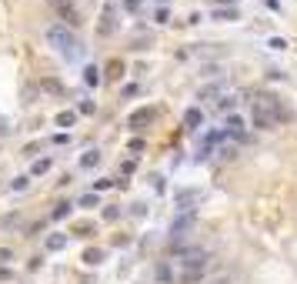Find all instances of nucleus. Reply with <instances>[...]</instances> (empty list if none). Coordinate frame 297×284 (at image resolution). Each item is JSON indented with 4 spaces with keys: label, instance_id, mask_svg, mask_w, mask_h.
I'll list each match as a JSON object with an SVG mask.
<instances>
[{
    "label": "nucleus",
    "instance_id": "37",
    "mask_svg": "<svg viewBox=\"0 0 297 284\" xmlns=\"http://www.w3.org/2000/svg\"><path fill=\"white\" fill-rule=\"evenodd\" d=\"M10 277H14V274H10V268H0V281H10Z\"/></svg>",
    "mask_w": 297,
    "mask_h": 284
},
{
    "label": "nucleus",
    "instance_id": "2",
    "mask_svg": "<svg viewBox=\"0 0 297 284\" xmlns=\"http://www.w3.org/2000/svg\"><path fill=\"white\" fill-rule=\"evenodd\" d=\"M250 121H254L257 130L277 127V121H274V94H257V100L250 104Z\"/></svg>",
    "mask_w": 297,
    "mask_h": 284
},
{
    "label": "nucleus",
    "instance_id": "30",
    "mask_svg": "<svg viewBox=\"0 0 297 284\" xmlns=\"http://www.w3.org/2000/svg\"><path fill=\"white\" fill-rule=\"evenodd\" d=\"M81 204H84V207H94V204H97V194H94V191H90V194H84Z\"/></svg>",
    "mask_w": 297,
    "mask_h": 284
},
{
    "label": "nucleus",
    "instance_id": "25",
    "mask_svg": "<svg viewBox=\"0 0 297 284\" xmlns=\"http://www.w3.org/2000/svg\"><path fill=\"white\" fill-rule=\"evenodd\" d=\"M27 184H30V178H14L10 191H27Z\"/></svg>",
    "mask_w": 297,
    "mask_h": 284
},
{
    "label": "nucleus",
    "instance_id": "12",
    "mask_svg": "<svg viewBox=\"0 0 297 284\" xmlns=\"http://www.w3.org/2000/svg\"><path fill=\"white\" fill-rule=\"evenodd\" d=\"M81 261H84V264H90V268L100 264V261H104V247H87V251L81 254Z\"/></svg>",
    "mask_w": 297,
    "mask_h": 284
},
{
    "label": "nucleus",
    "instance_id": "21",
    "mask_svg": "<svg viewBox=\"0 0 297 284\" xmlns=\"http://www.w3.org/2000/svg\"><path fill=\"white\" fill-rule=\"evenodd\" d=\"M73 234H81V237H90V234H94V221H81V224L73 227Z\"/></svg>",
    "mask_w": 297,
    "mask_h": 284
},
{
    "label": "nucleus",
    "instance_id": "33",
    "mask_svg": "<svg viewBox=\"0 0 297 284\" xmlns=\"http://www.w3.org/2000/svg\"><path fill=\"white\" fill-rule=\"evenodd\" d=\"M107 187H110V181H107V178H104V181H97V184H94V194H97V191H107Z\"/></svg>",
    "mask_w": 297,
    "mask_h": 284
},
{
    "label": "nucleus",
    "instance_id": "39",
    "mask_svg": "<svg viewBox=\"0 0 297 284\" xmlns=\"http://www.w3.org/2000/svg\"><path fill=\"white\" fill-rule=\"evenodd\" d=\"M217 4H234V0H217Z\"/></svg>",
    "mask_w": 297,
    "mask_h": 284
},
{
    "label": "nucleus",
    "instance_id": "32",
    "mask_svg": "<svg viewBox=\"0 0 297 284\" xmlns=\"http://www.w3.org/2000/svg\"><path fill=\"white\" fill-rule=\"evenodd\" d=\"M137 151H144V140H140V137L130 140V154H137Z\"/></svg>",
    "mask_w": 297,
    "mask_h": 284
},
{
    "label": "nucleus",
    "instance_id": "28",
    "mask_svg": "<svg viewBox=\"0 0 297 284\" xmlns=\"http://www.w3.org/2000/svg\"><path fill=\"white\" fill-rule=\"evenodd\" d=\"M154 20H157V24H167V20H170V10H167V7H161L157 14H154Z\"/></svg>",
    "mask_w": 297,
    "mask_h": 284
},
{
    "label": "nucleus",
    "instance_id": "11",
    "mask_svg": "<svg viewBox=\"0 0 297 284\" xmlns=\"http://www.w3.org/2000/svg\"><path fill=\"white\" fill-rule=\"evenodd\" d=\"M204 124V114H201V107H191V111L184 114V127H191V130H197Z\"/></svg>",
    "mask_w": 297,
    "mask_h": 284
},
{
    "label": "nucleus",
    "instance_id": "1",
    "mask_svg": "<svg viewBox=\"0 0 297 284\" xmlns=\"http://www.w3.org/2000/svg\"><path fill=\"white\" fill-rule=\"evenodd\" d=\"M47 41H50V47H54L57 54L64 57V60H70V64L84 60V54H87V47H84V44L77 41V37H73V30H67L64 24L47 27Z\"/></svg>",
    "mask_w": 297,
    "mask_h": 284
},
{
    "label": "nucleus",
    "instance_id": "29",
    "mask_svg": "<svg viewBox=\"0 0 297 284\" xmlns=\"http://www.w3.org/2000/svg\"><path fill=\"white\" fill-rule=\"evenodd\" d=\"M217 107H220V111H231V107H234V97H227V94H224V97L217 100Z\"/></svg>",
    "mask_w": 297,
    "mask_h": 284
},
{
    "label": "nucleus",
    "instance_id": "18",
    "mask_svg": "<svg viewBox=\"0 0 297 284\" xmlns=\"http://www.w3.org/2000/svg\"><path fill=\"white\" fill-rule=\"evenodd\" d=\"M154 274H157V281H164V284H170V281H174V271H170V264H167V261H164V264H157V271H154Z\"/></svg>",
    "mask_w": 297,
    "mask_h": 284
},
{
    "label": "nucleus",
    "instance_id": "24",
    "mask_svg": "<svg viewBox=\"0 0 297 284\" xmlns=\"http://www.w3.org/2000/svg\"><path fill=\"white\" fill-rule=\"evenodd\" d=\"M267 47H271V50H284V47H287V41H284V37H271Z\"/></svg>",
    "mask_w": 297,
    "mask_h": 284
},
{
    "label": "nucleus",
    "instance_id": "4",
    "mask_svg": "<svg viewBox=\"0 0 297 284\" xmlns=\"http://www.w3.org/2000/svg\"><path fill=\"white\" fill-rule=\"evenodd\" d=\"M47 4L57 10V20H64V27H67V30H77V27L84 24L81 7H77L73 0H47Z\"/></svg>",
    "mask_w": 297,
    "mask_h": 284
},
{
    "label": "nucleus",
    "instance_id": "22",
    "mask_svg": "<svg viewBox=\"0 0 297 284\" xmlns=\"http://www.w3.org/2000/svg\"><path fill=\"white\" fill-rule=\"evenodd\" d=\"M214 20H237V10H231V7H227V10H217L214 7Z\"/></svg>",
    "mask_w": 297,
    "mask_h": 284
},
{
    "label": "nucleus",
    "instance_id": "26",
    "mask_svg": "<svg viewBox=\"0 0 297 284\" xmlns=\"http://www.w3.org/2000/svg\"><path fill=\"white\" fill-rule=\"evenodd\" d=\"M97 107H94V100H81V104H77V114H94Z\"/></svg>",
    "mask_w": 297,
    "mask_h": 284
},
{
    "label": "nucleus",
    "instance_id": "15",
    "mask_svg": "<svg viewBox=\"0 0 297 284\" xmlns=\"http://www.w3.org/2000/svg\"><path fill=\"white\" fill-rule=\"evenodd\" d=\"M50 164H54L50 157H41V161H33V164H30V178H41V174H47Z\"/></svg>",
    "mask_w": 297,
    "mask_h": 284
},
{
    "label": "nucleus",
    "instance_id": "31",
    "mask_svg": "<svg viewBox=\"0 0 297 284\" xmlns=\"http://www.w3.org/2000/svg\"><path fill=\"white\" fill-rule=\"evenodd\" d=\"M134 94H140V84H127L124 87V97H134Z\"/></svg>",
    "mask_w": 297,
    "mask_h": 284
},
{
    "label": "nucleus",
    "instance_id": "19",
    "mask_svg": "<svg viewBox=\"0 0 297 284\" xmlns=\"http://www.w3.org/2000/svg\"><path fill=\"white\" fill-rule=\"evenodd\" d=\"M100 161H104V157H100V151H87V154L81 157V167H97Z\"/></svg>",
    "mask_w": 297,
    "mask_h": 284
},
{
    "label": "nucleus",
    "instance_id": "35",
    "mask_svg": "<svg viewBox=\"0 0 297 284\" xmlns=\"http://www.w3.org/2000/svg\"><path fill=\"white\" fill-rule=\"evenodd\" d=\"M124 4H127V10H140V4H144V0H124Z\"/></svg>",
    "mask_w": 297,
    "mask_h": 284
},
{
    "label": "nucleus",
    "instance_id": "38",
    "mask_svg": "<svg viewBox=\"0 0 297 284\" xmlns=\"http://www.w3.org/2000/svg\"><path fill=\"white\" fill-rule=\"evenodd\" d=\"M214 284H231V281H227V277H220V281H214Z\"/></svg>",
    "mask_w": 297,
    "mask_h": 284
},
{
    "label": "nucleus",
    "instance_id": "8",
    "mask_svg": "<svg viewBox=\"0 0 297 284\" xmlns=\"http://www.w3.org/2000/svg\"><path fill=\"white\" fill-rule=\"evenodd\" d=\"M220 100L224 97V81H217V84H207V87H201L197 90V100Z\"/></svg>",
    "mask_w": 297,
    "mask_h": 284
},
{
    "label": "nucleus",
    "instance_id": "20",
    "mask_svg": "<svg viewBox=\"0 0 297 284\" xmlns=\"http://www.w3.org/2000/svg\"><path fill=\"white\" fill-rule=\"evenodd\" d=\"M73 121H77V111H60L57 114V127H70Z\"/></svg>",
    "mask_w": 297,
    "mask_h": 284
},
{
    "label": "nucleus",
    "instance_id": "23",
    "mask_svg": "<svg viewBox=\"0 0 297 284\" xmlns=\"http://www.w3.org/2000/svg\"><path fill=\"white\" fill-rule=\"evenodd\" d=\"M100 214H104V221H117V218H121V211H117V204H107V207H104Z\"/></svg>",
    "mask_w": 297,
    "mask_h": 284
},
{
    "label": "nucleus",
    "instance_id": "14",
    "mask_svg": "<svg viewBox=\"0 0 297 284\" xmlns=\"http://www.w3.org/2000/svg\"><path fill=\"white\" fill-rule=\"evenodd\" d=\"M64 247H67V234H60V231H57V234L47 237V251H64Z\"/></svg>",
    "mask_w": 297,
    "mask_h": 284
},
{
    "label": "nucleus",
    "instance_id": "3",
    "mask_svg": "<svg viewBox=\"0 0 297 284\" xmlns=\"http://www.w3.org/2000/svg\"><path fill=\"white\" fill-rule=\"evenodd\" d=\"M180 264H184V281H201L204 268H207V251L204 247H187L180 251Z\"/></svg>",
    "mask_w": 297,
    "mask_h": 284
},
{
    "label": "nucleus",
    "instance_id": "10",
    "mask_svg": "<svg viewBox=\"0 0 297 284\" xmlns=\"http://www.w3.org/2000/svg\"><path fill=\"white\" fill-rule=\"evenodd\" d=\"M197 197H201L197 191H187L184 187V191H177V207H180V211H191L187 204H197Z\"/></svg>",
    "mask_w": 297,
    "mask_h": 284
},
{
    "label": "nucleus",
    "instance_id": "34",
    "mask_svg": "<svg viewBox=\"0 0 297 284\" xmlns=\"http://www.w3.org/2000/svg\"><path fill=\"white\" fill-rule=\"evenodd\" d=\"M134 167H137L134 161H124V164H121V170H124V174H134Z\"/></svg>",
    "mask_w": 297,
    "mask_h": 284
},
{
    "label": "nucleus",
    "instance_id": "13",
    "mask_svg": "<svg viewBox=\"0 0 297 284\" xmlns=\"http://www.w3.org/2000/svg\"><path fill=\"white\" fill-rule=\"evenodd\" d=\"M70 211H73V204L70 201H60L54 211H50V218H54V221H64V218H70Z\"/></svg>",
    "mask_w": 297,
    "mask_h": 284
},
{
    "label": "nucleus",
    "instance_id": "16",
    "mask_svg": "<svg viewBox=\"0 0 297 284\" xmlns=\"http://www.w3.org/2000/svg\"><path fill=\"white\" fill-rule=\"evenodd\" d=\"M44 90H47V94H57V97H60V94H64V84L57 81V77H44V84H41Z\"/></svg>",
    "mask_w": 297,
    "mask_h": 284
},
{
    "label": "nucleus",
    "instance_id": "36",
    "mask_svg": "<svg viewBox=\"0 0 297 284\" xmlns=\"http://www.w3.org/2000/svg\"><path fill=\"white\" fill-rule=\"evenodd\" d=\"M4 261H10V247H0V264Z\"/></svg>",
    "mask_w": 297,
    "mask_h": 284
},
{
    "label": "nucleus",
    "instance_id": "5",
    "mask_svg": "<svg viewBox=\"0 0 297 284\" xmlns=\"http://www.w3.org/2000/svg\"><path fill=\"white\" fill-rule=\"evenodd\" d=\"M194 221H197V214H194V211H180V218L170 224V241H180V237H187V231L194 227Z\"/></svg>",
    "mask_w": 297,
    "mask_h": 284
},
{
    "label": "nucleus",
    "instance_id": "6",
    "mask_svg": "<svg viewBox=\"0 0 297 284\" xmlns=\"http://www.w3.org/2000/svg\"><path fill=\"white\" fill-rule=\"evenodd\" d=\"M154 121H157V107H137V111L130 114V121H127V124L137 130V127H151Z\"/></svg>",
    "mask_w": 297,
    "mask_h": 284
},
{
    "label": "nucleus",
    "instance_id": "27",
    "mask_svg": "<svg viewBox=\"0 0 297 284\" xmlns=\"http://www.w3.org/2000/svg\"><path fill=\"white\" fill-rule=\"evenodd\" d=\"M130 214H134V218H144V214H147V204H140V201L130 204Z\"/></svg>",
    "mask_w": 297,
    "mask_h": 284
},
{
    "label": "nucleus",
    "instance_id": "17",
    "mask_svg": "<svg viewBox=\"0 0 297 284\" xmlns=\"http://www.w3.org/2000/svg\"><path fill=\"white\" fill-rule=\"evenodd\" d=\"M84 81H87V87H97V84H100V70H97L94 64H87L84 67Z\"/></svg>",
    "mask_w": 297,
    "mask_h": 284
},
{
    "label": "nucleus",
    "instance_id": "7",
    "mask_svg": "<svg viewBox=\"0 0 297 284\" xmlns=\"http://www.w3.org/2000/svg\"><path fill=\"white\" fill-rule=\"evenodd\" d=\"M114 30H117V14H114V7L107 4L104 14H100V24H97V33H100V37H107V33H114Z\"/></svg>",
    "mask_w": 297,
    "mask_h": 284
},
{
    "label": "nucleus",
    "instance_id": "40",
    "mask_svg": "<svg viewBox=\"0 0 297 284\" xmlns=\"http://www.w3.org/2000/svg\"><path fill=\"white\" fill-rule=\"evenodd\" d=\"M164 4H167V0H164Z\"/></svg>",
    "mask_w": 297,
    "mask_h": 284
},
{
    "label": "nucleus",
    "instance_id": "9",
    "mask_svg": "<svg viewBox=\"0 0 297 284\" xmlns=\"http://www.w3.org/2000/svg\"><path fill=\"white\" fill-rule=\"evenodd\" d=\"M104 74H107V81H121V77H124V60H121V57H114V60H107Z\"/></svg>",
    "mask_w": 297,
    "mask_h": 284
}]
</instances>
